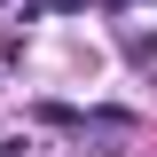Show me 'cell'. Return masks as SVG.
<instances>
[{"mask_svg":"<svg viewBox=\"0 0 157 157\" xmlns=\"http://www.w3.org/2000/svg\"><path fill=\"white\" fill-rule=\"evenodd\" d=\"M110 8H134V0H110Z\"/></svg>","mask_w":157,"mask_h":157,"instance_id":"1","label":"cell"}]
</instances>
